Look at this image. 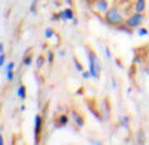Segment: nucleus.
<instances>
[{
  "label": "nucleus",
  "instance_id": "1",
  "mask_svg": "<svg viewBox=\"0 0 149 145\" xmlns=\"http://www.w3.org/2000/svg\"><path fill=\"white\" fill-rule=\"evenodd\" d=\"M85 53H86V62H88V70H90V75L93 79H100L102 76V63H100V58L98 55L90 50L88 46H85Z\"/></svg>",
  "mask_w": 149,
  "mask_h": 145
},
{
  "label": "nucleus",
  "instance_id": "2",
  "mask_svg": "<svg viewBox=\"0 0 149 145\" xmlns=\"http://www.w3.org/2000/svg\"><path fill=\"white\" fill-rule=\"evenodd\" d=\"M104 22L107 24L109 27L118 29V27H121L122 24L125 22V18H124V15H122V12H121L119 8L112 6V8H109L104 12Z\"/></svg>",
  "mask_w": 149,
  "mask_h": 145
},
{
  "label": "nucleus",
  "instance_id": "3",
  "mask_svg": "<svg viewBox=\"0 0 149 145\" xmlns=\"http://www.w3.org/2000/svg\"><path fill=\"white\" fill-rule=\"evenodd\" d=\"M143 22H145V14H140V12H133V14L125 18V27H128L130 30H136V29H139L140 26H143Z\"/></svg>",
  "mask_w": 149,
  "mask_h": 145
},
{
  "label": "nucleus",
  "instance_id": "4",
  "mask_svg": "<svg viewBox=\"0 0 149 145\" xmlns=\"http://www.w3.org/2000/svg\"><path fill=\"white\" fill-rule=\"evenodd\" d=\"M51 20L52 21H73L74 20V12H73V9L70 6H67L64 9L58 11L57 14H54L51 17Z\"/></svg>",
  "mask_w": 149,
  "mask_h": 145
},
{
  "label": "nucleus",
  "instance_id": "5",
  "mask_svg": "<svg viewBox=\"0 0 149 145\" xmlns=\"http://www.w3.org/2000/svg\"><path fill=\"white\" fill-rule=\"evenodd\" d=\"M42 129H43V117H42L40 114H37V115L34 117V141H36V142H39Z\"/></svg>",
  "mask_w": 149,
  "mask_h": 145
},
{
  "label": "nucleus",
  "instance_id": "6",
  "mask_svg": "<svg viewBox=\"0 0 149 145\" xmlns=\"http://www.w3.org/2000/svg\"><path fill=\"white\" fill-rule=\"evenodd\" d=\"M109 2L107 0H95V2H93V9L94 12H97V14H102L104 15V12L109 9Z\"/></svg>",
  "mask_w": 149,
  "mask_h": 145
},
{
  "label": "nucleus",
  "instance_id": "7",
  "mask_svg": "<svg viewBox=\"0 0 149 145\" xmlns=\"http://www.w3.org/2000/svg\"><path fill=\"white\" fill-rule=\"evenodd\" d=\"M146 6H148L146 0H136V2H134V6H133V9H134V12H140V14H145Z\"/></svg>",
  "mask_w": 149,
  "mask_h": 145
},
{
  "label": "nucleus",
  "instance_id": "8",
  "mask_svg": "<svg viewBox=\"0 0 149 145\" xmlns=\"http://www.w3.org/2000/svg\"><path fill=\"white\" fill-rule=\"evenodd\" d=\"M70 117H72V120H73V123L76 124L78 127H84V126H85V120H84V117H82L81 114H78L76 111H73Z\"/></svg>",
  "mask_w": 149,
  "mask_h": 145
},
{
  "label": "nucleus",
  "instance_id": "9",
  "mask_svg": "<svg viewBox=\"0 0 149 145\" xmlns=\"http://www.w3.org/2000/svg\"><path fill=\"white\" fill-rule=\"evenodd\" d=\"M69 123H70V115L67 114H63L57 118V127H66Z\"/></svg>",
  "mask_w": 149,
  "mask_h": 145
},
{
  "label": "nucleus",
  "instance_id": "10",
  "mask_svg": "<svg viewBox=\"0 0 149 145\" xmlns=\"http://www.w3.org/2000/svg\"><path fill=\"white\" fill-rule=\"evenodd\" d=\"M17 96H18L21 100H24V99L27 97V88H26V85H19L17 88Z\"/></svg>",
  "mask_w": 149,
  "mask_h": 145
},
{
  "label": "nucleus",
  "instance_id": "11",
  "mask_svg": "<svg viewBox=\"0 0 149 145\" xmlns=\"http://www.w3.org/2000/svg\"><path fill=\"white\" fill-rule=\"evenodd\" d=\"M136 33H137V36H140V38H145V36H148V34H149V30L140 26L139 29H136Z\"/></svg>",
  "mask_w": 149,
  "mask_h": 145
},
{
  "label": "nucleus",
  "instance_id": "12",
  "mask_svg": "<svg viewBox=\"0 0 149 145\" xmlns=\"http://www.w3.org/2000/svg\"><path fill=\"white\" fill-rule=\"evenodd\" d=\"M73 64H74V69H76V70L79 72V74H82V72L85 70V69H84V66H82V63L79 62L78 58H73Z\"/></svg>",
  "mask_w": 149,
  "mask_h": 145
},
{
  "label": "nucleus",
  "instance_id": "13",
  "mask_svg": "<svg viewBox=\"0 0 149 145\" xmlns=\"http://www.w3.org/2000/svg\"><path fill=\"white\" fill-rule=\"evenodd\" d=\"M45 63H46V58H45L43 55L37 57V60H36V66H37V69H40V67H42Z\"/></svg>",
  "mask_w": 149,
  "mask_h": 145
},
{
  "label": "nucleus",
  "instance_id": "14",
  "mask_svg": "<svg viewBox=\"0 0 149 145\" xmlns=\"http://www.w3.org/2000/svg\"><path fill=\"white\" fill-rule=\"evenodd\" d=\"M54 34H55V33H54V29H51V27L45 29V39H51Z\"/></svg>",
  "mask_w": 149,
  "mask_h": 145
},
{
  "label": "nucleus",
  "instance_id": "15",
  "mask_svg": "<svg viewBox=\"0 0 149 145\" xmlns=\"http://www.w3.org/2000/svg\"><path fill=\"white\" fill-rule=\"evenodd\" d=\"M22 63H24V66H27V67L31 66V63H33V57H31V55H26V57H24V62H22Z\"/></svg>",
  "mask_w": 149,
  "mask_h": 145
},
{
  "label": "nucleus",
  "instance_id": "16",
  "mask_svg": "<svg viewBox=\"0 0 149 145\" xmlns=\"http://www.w3.org/2000/svg\"><path fill=\"white\" fill-rule=\"evenodd\" d=\"M37 2H39V0H33V2H31V5H30V12H31V14H36V6H37Z\"/></svg>",
  "mask_w": 149,
  "mask_h": 145
},
{
  "label": "nucleus",
  "instance_id": "17",
  "mask_svg": "<svg viewBox=\"0 0 149 145\" xmlns=\"http://www.w3.org/2000/svg\"><path fill=\"white\" fill-rule=\"evenodd\" d=\"M5 75H6V79L10 82V81H14V70H9V72H5Z\"/></svg>",
  "mask_w": 149,
  "mask_h": 145
},
{
  "label": "nucleus",
  "instance_id": "18",
  "mask_svg": "<svg viewBox=\"0 0 149 145\" xmlns=\"http://www.w3.org/2000/svg\"><path fill=\"white\" fill-rule=\"evenodd\" d=\"M15 69V63L14 62H9L8 64H6V67H5V72H9V70H14Z\"/></svg>",
  "mask_w": 149,
  "mask_h": 145
},
{
  "label": "nucleus",
  "instance_id": "19",
  "mask_svg": "<svg viewBox=\"0 0 149 145\" xmlns=\"http://www.w3.org/2000/svg\"><path fill=\"white\" fill-rule=\"evenodd\" d=\"M130 118L128 117H121V126H128Z\"/></svg>",
  "mask_w": 149,
  "mask_h": 145
},
{
  "label": "nucleus",
  "instance_id": "20",
  "mask_svg": "<svg viewBox=\"0 0 149 145\" xmlns=\"http://www.w3.org/2000/svg\"><path fill=\"white\" fill-rule=\"evenodd\" d=\"M46 62H48V63H52V62H54V53H51V51L48 53V55H46Z\"/></svg>",
  "mask_w": 149,
  "mask_h": 145
},
{
  "label": "nucleus",
  "instance_id": "21",
  "mask_svg": "<svg viewBox=\"0 0 149 145\" xmlns=\"http://www.w3.org/2000/svg\"><path fill=\"white\" fill-rule=\"evenodd\" d=\"M5 63H6V55H5V53H2L0 54V67H2Z\"/></svg>",
  "mask_w": 149,
  "mask_h": 145
},
{
  "label": "nucleus",
  "instance_id": "22",
  "mask_svg": "<svg viewBox=\"0 0 149 145\" xmlns=\"http://www.w3.org/2000/svg\"><path fill=\"white\" fill-rule=\"evenodd\" d=\"M82 78H84V79H90V78H91L90 70H84V72H82Z\"/></svg>",
  "mask_w": 149,
  "mask_h": 145
},
{
  "label": "nucleus",
  "instance_id": "23",
  "mask_svg": "<svg viewBox=\"0 0 149 145\" xmlns=\"http://www.w3.org/2000/svg\"><path fill=\"white\" fill-rule=\"evenodd\" d=\"M104 54H106V57L110 60L112 58V53H110V50H109V46H104Z\"/></svg>",
  "mask_w": 149,
  "mask_h": 145
},
{
  "label": "nucleus",
  "instance_id": "24",
  "mask_svg": "<svg viewBox=\"0 0 149 145\" xmlns=\"http://www.w3.org/2000/svg\"><path fill=\"white\" fill-rule=\"evenodd\" d=\"M90 144H94V145H98V144H103L102 141H95V139H93V141H90Z\"/></svg>",
  "mask_w": 149,
  "mask_h": 145
},
{
  "label": "nucleus",
  "instance_id": "25",
  "mask_svg": "<svg viewBox=\"0 0 149 145\" xmlns=\"http://www.w3.org/2000/svg\"><path fill=\"white\" fill-rule=\"evenodd\" d=\"M58 55H60V57H64V55H66V51H64V50H60V51H58Z\"/></svg>",
  "mask_w": 149,
  "mask_h": 145
},
{
  "label": "nucleus",
  "instance_id": "26",
  "mask_svg": "<svg viewBox=\"0 0 149 145\" xmlns=\"http://www.w3.org/2000/svg\"><path fill=\"white\" fill-rule=\"evenodd\" d=\"M2 53H5V45L0 42V54H2Z\"/></svg>",
  "mask_w": 149,
  "mask_h": 145
},
{
  "label": "nucleus",
  "instance_id": "27",
  "mask_svg": "<svg viewBox=\"0 0 149 145\" xmlns=\"http://www.w3.org/2000/svg\"><path fill=\"white\" fill-rule=\"evenodd\" d=\"M5 142H3V136H2V133H0V145H3Z\"/></svg>",
  "mask_w": 149,
  "mask_h": 145
},
{
  "label": "nucleus",
  "instance_id": "28",
  "mask_svg": "<svg viewBox=\"0 0 149 145\" xmlns=\"http://www.w3.org/2000/svg\"><path fill=\"white\" fill-rule=\"evenodd\" d=\"M145 74H146V75H148V76H149V67H148V69H146V70H145Z\"/></svg>",
  "mask_w": 149,
  "mask_h": 145
},
{
  "label": "nucleus",
  "instance_id": "29",
  "mask_svg": "<svg viewBox=\"0 0 149 145\" xmlns=\"http://www.w3.org/2000/svg\"><path fill=\"white\" fill-rule=\"evenodd\" d=\"M64 2H67V3H69V6L72 5V2H70V0H64Z\"/></svg>",
  "mask_w": 149,
  "mask_h": 145
},
{
  "label": "nucleus",
  "instance_id": "30",
  "mask_svg": "<svg viewBox=\"0 0 149 145\" xmlns=\"http://www.w3.org/2000/svg\"><path fill=\"white\" fill-rule=\"evenodd\" d=\"M91 2H95V0H91Z\"/></svg>",
  "mask_w": 149,
  "mask_h": 145
}]
</instances>
